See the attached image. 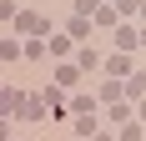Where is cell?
Returning <instances> with one entry per match:
<instances>
[{
    "mask_svg": "<svg viewBox=\"0 0 146 141\" xmlns=\"http://www.w3.org/2000/svg\"><path fill=\"white\" fill-rule=\"evenodd\" d=\"M15 116H25V121H35V116H45V101L35 96V91H20V106H15Z\"/></svg>",
    "mask_w": 146,
    "mask_h": 141,
    "instance_id": "6da1fadb",
    "label": "cell"
},
{
    "mask_svg": "<svg viewBox=\"0 0 146 141\" xmlns=\"http://www.w3.org/2000/svg\"><path fill=\"white\" fill-rule=\"evenodd\" d=\"M101 66H106V76H111V81H126V76H131V56H126V51H116V56L101 61Z\"/></svg>",
    "mask_w": 146,
    "mask_h": 141,
    "instance_id": "7a4b0ae2",
    "label": "cell"
},
{
    "mask_svg": "<svg viewBox=\"0 0 146 141\" xmlns=\"http://www.w3.org/2000/svg\"><path fill=\"white\" fill-rule=\"evenodd\" d=\"M15 30H20V35H40V30H50V25H45L35 10H20V15H15Z\"/></svg>",
    "mask_w": 146,
    "mask_h": 141,
    "instance_id": "3957f363",
    "label": "cell"
},
{
    "mask_svg": "<svg viewBox=\"0 0 146 141\" xmlns=\"http://www.w3.org/2000/svg\"><path fill=\"white\" fill-rule=\"evenodd\" d=\"M96 101H106V106H116V101H126V86H121V81H101Z\"/></svg>",
    "mask_w": 146,
    "mask_h": 141,
    "instance_id": "277c9868",
    "label": "cell"
},
{
    "mask_svg": "<svg viewBox=\"0 0 146 141\" xmlns=\"http://www.w3.org/2000/svg\"><path fill=\"white\" fill-rule=\"evenodd\" d=\"M76 70H101V56H96L91 45H81V51H76Z\"/></svg>",
    "mask_w": 146,
    "mask_h": 141,
    "instance_id": "5b68a950",
    "label": "cell"
},
{
    "mask_svg": "<svg viewBox=\"0 0 146 141\" xmlns=\"http://www.w3.org/2000/svg\"><path fill=\"white\" fill-rule=\"evenodd\" d=\"M66 35H71V41H86V35H91V20H86V15H71V30H66Z\"/></svg>",
    "mask_w": 146,
    "mask_h": 141,
    "instance_id": "8992f818",
    "label": "cell"
},
{
    "mask_svg": "<svg viewBox=\"0 0 146 141\" xmlns=\"http://www.w3.org/2000/svg\"><path fill=\"white\" fill-rule=\"evenodd\" d=\"M76 136H81V141L96 136V111H91V116H76Z\"/></svg>",
    "mask_w": 146,
    "mask_h": 141,
    "instance_id": "52a82bcc",
    "label": "cell"
},
{
    "mask_svg": "<svg viewBox=\"0 0 146 141\" xmlns=\"http://www.w3.org/2000/svg\"><path fill=\"white\" fill-rule=\"evenodd\" d=\"M96 106H101V101H96V96H71V111H76V116H91V111H96Z\"/></svg>",
    "mask_w": 146,
    "mask_h": 141,
    "instance_id": "ba28073f",
    "label": "cell"
},
{
    "mask_svg": "<svg viewBox=\"0 0 146 141\" xmlns=\"http://www.w3.org/2000/svg\"><path fill=\"white\" fill-rule=\"evenodd\" d=\"M20 56H25V51H20L15 35H10V41H0V61H20Z\"/></svg>",
    "mask_w": 146,
    "mask_h": 141,
    "instance_id": "9c48e42d",
    "label": "cell"
},
{
    "mask_svg": "<svg viewBox=\"0 0 146 141\" xmlns=\"http://www.w3.org/2000/svg\"><path fill=\"white\" fill-rule=\"evenodd\" d=\"M116 45H121V51H131V45H136V30H131V25H116Z\"/></svg>",
    "mask_w": 146,
    "mask_h": 141,
    "instance_id": "30bf717a",
    "label": "cell"
},
{
    "mask_svg": "<svg viewBox=\"0 0 146 141\" xmlns=\"http://www.w3.org/2000/svg\"><path fill=\"white\" fill-rule=\"evenodd\" d=\"M76 76H81V70H76V66H60V70H56V86H60V91H66V86H76Z\"/></svg>",
    "mask_w": 146,
    "mask_h": 141,
    "instance_id": "8fae6325",
    "label": "cell"
},
{
    "mask_svg": "<svg viewBox=\"0 0 146 141\" xmlns=\"http://www.w3.org/2000/svg\"><path fill=\"white\" fill-rule=\"evenodd\" d=\"M141 136H146V131H141V121H126V126H121V136H116V141H141Z\"/></svg>",
    "mask_w": 146,
    "mask_h": 141,
    "instance_id": "7c38bea8",
    "label": "cell"
},
{
    "mask_svg": "<svg viewBox=\"0 0 146 141\" xmlns=\"http://www.w3.org/2000/svg\"><path fill=\"white\" fill-rule=\"evenodd\" d=\"M96 10V0H76V15H91Z\"/></svg>",
    "mask_w": 146,
    "mask_h": 141,
    "instance_id": "4fadbf2b",
    "label": "cell"
},
{
    "mask_svg": "<svg viewBox=\"0 0 146 141\" xmlns=\"http://www.w3.org/2000/svg\"><path fill=\"white\" fill-rule=\"evenodd\" d=\"M91 141H116V136H101V131H96V136H91Z\"/></svg>",
    "mask_w": 146,
    "mask_h": 141,
    "instance_id": "5bb4252c",
    "label": "cell"
},
{
    "mask_svg": "<svg viewBox=\"0 0 146 141\" xmlns=\"http://www.w3.org/2000/svg\"><path fill=\"white\" fill-rule=\"evenodd\" d=\"M136 10H141V15H146V0H136Z\"/></svg>",
    "mask_w": 146,
    "mask_h": 141,
    "instance_id": "9a60e30c",
    "label": "cell"
},
{
    "mask_svg": "<svg viewBox=\"0 0 146 141\" xmlns=\"http://www.w3.org/2000/svg\"><path fill=\"white\" fill-rule=\"evenodd\" d=\"M136 45H146V30H141V35H136Z\"/></svg>",
    "mask_w": 146,
    "mask_h": 141,
    "instance_id": "2e32d148",
    "label": "cell"
},
{
    "mask_svg": "<svg viewBox=\"0 0 146 141\" xmlns=\"http://www.w3.org/2000/svg\"><path fill=\"white\" fill-rule=\"evenodd\" d=\"M141 121H146V96H141Z\"/></svg>",
    "mask_w": 146,
    "mask_h": 141,
    "instance_id": "e0dca14e",
    "label": "cell"
}]
</instances>
